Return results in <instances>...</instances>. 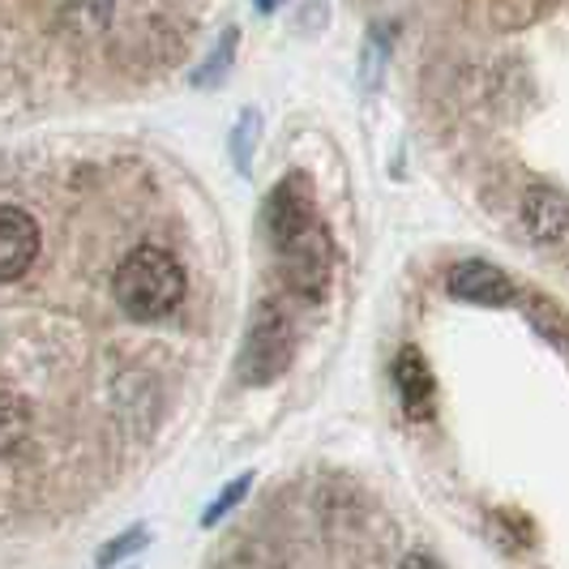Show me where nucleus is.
<instances>
[{
    "label": "nucleus",
    "mask_w": 569,
    "mask_h": 569,
    "mask_svg": "<svg viewBox=\"0 0 569 569\" xmlns=\"http://www.w3.org/2000/svg\"><path fill=\"white\" fill-rule=\"evenodd\" d=\"M116 305L133 321H163L184 300V270L159 244H138L116 266Z\"/></svg>",
    "instance_id": "1"
},
{
    "label": "nucleus",
    "mask_w": 569,
    "mask_h": 569,
    "mask_svg": "<svg viewBox=\"0 0 569 569\" xmlns=\"http://www.w3.org/2000/svg\"><path fill=\"white\" fill-rule=\"evenodd\" d=\"M274 253H279V274L291 287V296L321 300L330 291V279H335V240H330V228L321 223V214L309 228L291 231L287 240H279Z\"/></svg>",
    "instance_id": "2"
},
{
    "label": "nucleus",
    "mask_w": 569,
    "mask_h": 569,
    "mask_svg": "<svg viewBox=\"0 0 569 569\" xmlns=\"http://www.w3.org/2000/svg\"><path fill=\"white\" fill-rule=\"evenodd\" d=\"M296 356V326L279 305H261L244 335V351H240V381L249 386H266L274 377H283L287 365Z\"/></svg>",
    "instance_id": "3"
},
{
    "label": "nucleus",
    "mask_w": 569,
    "mask_h": 569,
    "mask_svg": "<svg viewBox=\"0 0 569 569\" xmlns=\"http://www.w3.org/2000/svg\"><path fill=\"white\" fill-rule=\"evenodd\" d=\"M317 219V198H313V180L305 171H291L283 176L270 198H266V231H270V244L287 240L291 231L309 228Z\"/></svg>",
    "instance_id": "4"
},
{
    "label": "nucleus",
    "mask_w": 569,
    "mask_h": 569,
    "mask_svg": "<svg viewBox=\"0 0 569 569\" xmlns=\"http://www.w3.org/2000/svg\"><path fill=\"white\" fill-rule=\"evenodd\" d=\"M446 291H450L455 300L485 305V309H506V305L513 300L510 274H506V270H497L492 261H480V257L450 266V274H446Z\"/></svg>",
    "instance_id": "5"
},
{
    "label": "nucleus",
    "mask_w": 569,
    "mask_h": 569,
    "mask_svg": "<svg viewBox=\"0 0 569 569\" xmlns=\"http://www.w3.org/2000/svg\"><path fill=\"white\" fill-rule=\"evenodd\" d=\"M39 257V223L22 206H0V283L22 279Z\"/></svg>",
    "instance_id": "6"
},
{
    "label": "nucleus",
    "mask_w": 569,
    "mask_h": 569,
    "mask_svg": "<svg viewBox=\"0 0 569 569\" xmlns=\"http://www.w3.org/2000/svg\"><path fill=\"white\" fill-rule=\"evenodd\" d=\"M522 223H527V231H531L540 244L561 249V244H566V223H569L566 193H561L557 184H536V189L522 198Z\"/></svg>",
    "instance_id": "7"
},
{
    "label": "nucleus",
    "mask_w": 569,
    "mask_h": 569,
    "mask_svg": "<svg viewBox=\"0 0 569 569\" xmlns=\"http://www.w3.org/2000/svg\"><path fill=\"white\" fill-rule=\"evenodd\" d=\"M395 386H399L402 407H407L416 420H428V416H432L437 377H432L428 360L420 356V347H402L399 351V360H395Z\"/></svg>",
    "instance_id": "8"
},
{
    "label": "nucleus",
    "mask_w": 569,
    "mask_h": 569,
    "mask_svg": "<svg viewBox=\"0 0 569 569\" xmlns=\"http://www.w3.org/2000/svg\"><path fill=\"white\" fill-rule=\"evenodd\" d=\"M30 432V407L18 395H0V455H13Z\"/></svg>",
    "instance_id": "9"
},
{
    "label": "nucleus",
    "mask_w": 569,
    "mask_h": 569,
    "mask_svg": "<svg viewBox=\"0 0 569 569\" xmlns=\"http://www.w3.org/2000/svg\"><path fill=\"white\" fill-rule=\"evenodd\" d=\"M236 48H240V30L231 27V30H223V39H219V48L210 52V60L193 73V86H206V90H210V86L223 82L231 69V60H236Z\"/></svg>",
    "instance_id": "10"
},
{
    "label": "nucleus",
    "mask_w": 569,
    "mask_h": 569,
    "mask_svg": "<svg viewBox=\"0 0 569 569\" xmlns=\"http://www.w3.org/2000/svg\"><path fill=\"white\" fill-rule=\"evenodd\" d=\"M146 543H150V531L146 527H129V531H120L116 540H108L99 552H94V566H116V561H124V557H138Z\"/></svg>",
    "instance_id": "11"
},
{
    "label": "nucleus",
    "mask_w": 569,
    "mask_h": 569,
    "mask_svg": "<svg viewBox=\"0 0 569 569\" xmlns=\"http://www.w3.org/2000/svg\"><path fill=\"white\" fill-rule=\"evenodd\" d=\"M249 488H253V471L236 476V480H231V485L223 488L219 497H214V506H210V510L201 513V527H219V522H223V518H228V513L236 510L240 501H244V492H249Z\"/></svg>",
    "instance_id": "12"
},
{
    "label": "nucleus",
    "mask_w": 569,
    "mask_h": 569,
    "mask_svg": "<svg viewBox=\"0 0 569 569\" xmlns=\"http://www.w3.org/2000/svg\"><path fill=\"white\" fill-rule=\"evenodd\" d=\"M108 13H112V0H64V18L78 22V30H103L108 27Z\"/></svg>",
    "instance_id": "13"
},
{
    "label": "nucleus",
    "mask_w": 569,
    "mask_h": 569,
    "mask_svg": "<svg viewBox=\"0 0 569 569\" xmlns=\"http://www.w3.org/2000/svg\"><path fill=\"white\" fill-rule=\"evenodd\" d=\"M531 321H536L540 335H548V342H552L557 351H566V317H561V309H557L552 300H536V305H531Z\"/></svg>",
    "instance_id": "14"
},
{
    "label": "nucleus",
    "mask_w": 569,
    "mask_h": 569,
    "mask_svg": "<svg viewBox=\"0 0 569 569\" xmlns=\"http://www.w3.org/2000/svg\"><path fill=\"white\" fill-rule=\"evenodd\" d=\"M253 133H257V112H244L240 116V129L231 133V154H236V168L249 171L253 163Z\"/></svg>",
    "instance_id": "15"
},
{
    "label": "nucleus",
    "mask_w": 569,
    "mask_h": 569,
    "mask_svg": "<svg viewBox=\"0 0 569 569\" xmlns=\"http://www.w3.org/2000/svg\"><path fill=\"white\" fill-rule=\"evenodd\" d=\"M399 569H441V566H437L428 552H407V557L399 561Z\"/></svg>",
    "instance_id": "16"
},
{
    "label": "nucleus",
    "mask_w": 569,
    "mask_h": 569,
    "mask_svg": "<svg viewBox=\"0 0 569 569\" xmlns=\"http://www.w3.org/2000/svg\"><path fill=\"white\" fill-rule=\"evenodd\" d=\"M257 9H261V13H274V9H279V4H283V0H253Z\"/></svg>",
    "instance_id": "17"
}]
</instances>
